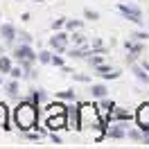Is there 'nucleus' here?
I'll return each instance as SVG.
<instances>
[{
    "label": "nucleus",
    "mask_w": 149,
    "mask_h": 149,
    "mask_svg": "<svg viewBox=\"0 0 149 149\" xmlns=\"http://www.w3.org/2000/svg\"><path fill=\"white\" fill-rule=\"evenodd\" d=\"M14 122L20 131H32L36 129V122H38V104L36 102H20L14 111Z\"/></svg>",
    "instance_id": "nucleus-1"
},
{
    "label": "nucleus",
    "mask_w": 149,
    "mask_h": 149,
    "mask_svg": "<svg viewBox=\"0 0 149 149\" xmlns=\"http://www.w3.org/2000/svg\"><path fill=\"white\" fill-rule=\"evenodd\" d=\"M102 124L104 120L95 104H81L79 106V129L81 127H102Z\"/></svg>",
    "instance_id": "nucleus-2"
},
{
    "label": "nucleus",
    "mask_w": 149,
    "mask_h": 149,
    "mask_svg": "<svg viewBox=\"0 0 149 149\" xmlns=\"http://www.w3.org/2000/svg\"><path fill=\"white\" fill-rule=\"evenodd\" d=\"M14 54H16V59H18L20 63H23V68H25V72L29 70V65L34 63V59L38 56V54H34V50L29 47V43H20V45L16 47V52H14Z\"/></svg>",
    "instance_id": "nucleus-3"
},
{
    "label": "nucleus",
    "mask_w": 149,
    "mask_h": 149,
    "mask_svg": "<svg viewBox=\"0 0 149 149\" xmlns=\"http://www.w3.org/2000/svg\"><path fill=\"white\" fill-rule=\"evenodd\" d=\"M118 9L124 18H129L131 23H136V25H142V11L136 7V5H118Z\"/></svg>",
    "instance_id": "nucleus-4"
},
{
    "label": "nucleus",
    "mask_w": 149,
    "mask_h": 149,
    "mask_svg": "<svg viewBox=\"0 0 149 149\" xmlns=\"http://www.w3.org/2000/svg\"><path fill=\"white\" fill-rule=\"evenodd\" d=\"M136 124H138L145 133L149 131V102L138 106V111H136Z\"/></svg>",
    "instance_id": "nucleus-5"
},
{
    "label": "nucleus",
    "mask_w": 149,
    "mask_h": 149,
    "mask_svg": "<svg viewBox=\"0 0 149 149\" xmlns=\"http://www.w3.org/2000/svg\"><path fill=\"white\" fill-rule=\"evenodd\" d=\"M47 129L50 131H56V129H65L68 127V118H65V113H52V115H47Z\"/></svg>",
    "instance_id": "nucleus-6"
},
{
    "label": "nucleus",
    "mask_w": 149,
    "mask_h": 149,
    "mask_svg": "<svg viewBox=\"0 0 149 149\" xmlns=\"http://www.w3.org/2000/svg\"><path fill=\"white\" fill-rule=\"evenodd\" d=\"M68 34H65V32H56L54 36L50 38V47H54L56 52H63L65 47H68Z\"/></svg>",
    "instance_id": "nucleus-7"
},
{
    "label": "nucleus",
    "mask_w": 149,
    "mask_h": 149,
    "mask_svg": "<svg viewBox=\"0 0 149 149\" xmlns=\"http://www.w3.org/2000/svg\"><path fill=\"white\" fill-rule=\"evenodd\" d=\"M0 36H2L5 43H14V38L18 36V32H16V27L11 23H5V25H0Z\"/></svg>",
    "instance_id": "nucleus-8"
},
{
    "label": "nucleus",
    "mask_w": 149,
    "mask_h": 149,
    "mask_svg": "<svg viewBox=\"0 0 149 149\" xmlns=\"http://www.w3.org/2000/svg\"><path fill=\"white\" fill-rule=\"evenodd\" d=\"M65 118H68V129H79V109L68 106L65 109Z\"/></svg>",
    "instance_id": "nucleus-9"
},
{
    "label": "nucleus",
    "mask_w": 149,
    "mask_h": 149,
    "mask_svg": "<svg viewBox=\"0 0 149 149\" xmlns=\"http://www.w3.org/2000/svg\"><path fill=\"white\" fill-rule=\"evenodd\" d=\"M95 74H100V77H104V79H118V77H120L118 70H111L109 65H104V63L95 65Z\"/></svg>",
    "instance_id": "nucleus-10"
},
{
    "label": "nucleus",
    "mask_w": 149,
    "mask_h": 149,
    "mask_svg": "<svg viewBox=\"0 0 149 149\" xmlns=\"http://www.w3.org/2000/svg\"><path fill=\"white\" fill-rule=\"evenodd\" d=\"M106 136H109V138H113V140H120V138H124V136H127V131H124V127H122V124H113V127H109V129H106Z\"/></svg>",
    "instance_id": "nucleus-11"
},
{
    "label": "nucleus",
    "mask_w": 149,
    "mask_h": 149,
    "mask_svg": "<svg viewBox=\"0 0 149 149\" xmlns=\"http://www.w3.org/2000/svg\"><path fill=\"white\" fill-rule=\"evenodd\" d=\"M106 93H109V88L104 84H93L91 86V95H93L95 100H102V97H106Z\"/></svg>",
    "instance_id": "nucleus-12"
},
{
    "label": "nucleus",
    "mask_w": 149,
    "mask_h": 149,
    "mask_svg": "<svg viewBox=\"0 0 149 149\" xmlns=\"http://www.w3.org/2000/svg\"><path fill=\"white\" fill-rule=\"evenodd\" d=\"M0 127H2V129H7V131L11 129V127H9V111H7V106H5V104H0Z\"/></svg>",
    "instance_id": "nucleus-13"
},
{
    "label": "nucleus",
    "mask_w": 149,
    "mask_h": 149,
    "mask_svg": "<svg viewBox=\"0 0 149 149\" xmlns=\"http://www.w3.org/2000/svg\"><path fill=\"white\" fill-rule=\"evenodd\" d=\"M133 115H131L129 111H124V109H115L113 111V115H111V120H118V122H127V120H131Z\"/></svg>",
    "instance_id": "nucleus-14"
},
{
    "label": "nucleus",
    "mask_w": 149,
    "mask_h": 149,
    "mask_svg": "<svg viewBox=\"0 0 149 149\" xmlns=\"http://www.w3.org/2000/svg\"><path fill=\"white\" fill-rule=\"evenodd\" d=\"M131 70H133V74L138 77V79H140V81H142V84H147V81H149V74L145 72V70H147L145 65L140 68V65H136V63H133V65H131Z\"/></svg>",
    "instance_id": "nucleus-15"
},
{
    "label": "nucleus",
    "mask_w": 149,
    "mask_h": 149,
    "mask_svg": "<svg viewBox=\"0 0 149 149\" xmlns=\"http://www.w3.org/2000/svg\"><path fill=\"white\" fill-rule=\"evenodd\" d=\"M124 45H127V50H129V52H136V54H140V52H142V43H140L138 38H136V41H127Z\"/></svg>",
    "instance_id": "nucleus-16"
},
{
    "label": "nucleus",
    "mask_w": 149,
    "mask_h": 149,
    "mask_svg": "<svg viewBox=\"0 0 149 149\" xmlns=\"http://www.w3.org/2000/svg\"><path fill=\"white\" fill-rule=\"evenodd\" d=\"M5 91H7L9 97H16V93H18V79H11L9 84L5 86Z\"/></svg>",
    "instance_id": "nucleus-17"
},
{
    "label": "nucleus",
    "mask_w": 149,
    "mask_h": 149,
    "mask_svg": "<svg viewBox=\"0 0 149 149\" xmlns=\"http://www.w3.org/2000/svg\"><path fill=\"white\" fill-rule=\"evenodd\" d=\"M11 70V59L9 56H0V72L5 74V72H9Z\"/></svg>",
    "instance_id": "nucleus-18"
},
{
    "label": "nucleus",
    "mask_w": 149,
    "mask_h": 149,
    "mask_svg": "<svg viewBox=\"0 0 149 149\" xmlns=\"http://www.w3.org/2000/svg\"><path fill=\"white\" fill-rule=\"evenodd\" d=\"M65 109H68V106H63V104H50V106H47V115H52V113H65Z\"/></svg>",
    "instance_id": "nucleus-19"
},
{
    "label": "nucleus",
    "mask_w": 149,
    "mask_h": 149,
    "mask_svg": "<svg viewBox=\"0 0 149 149\" xmlns=\"http://www.w3.org/2000/svg\"><path fill=\"white\" fill-rule=\"evenodd\" d=\"M52 52H47V50H43V52H38V61L41 63H52Z\"/></svg>",
    "instance_id": "nucleus-20"
},
{
    "label": "nucleus",
    "mask_w": 149,
    "mask_h": 149,
    "mask_svg": "<svg viewBox=\"0 0 149 149\" xmlns=\"http://www.w3.org/2000/svg\"><path fill=\"white\" fill-rule=\"evenodd\" d=\"M32 102H36V104H43V102H45V93H43L41 88H38V91H34V93H32Z\"/></svg>",
    "instance_id": "nucleus-21"
},
{
    "label": "nucleus",
    "mask_w": 149,
    "mask_h": 149,
    "mask_svg": "<svg viewBox=\"0 0 149 149\" xmlns=\"http://www.w3.org/2000/svg\"><path fill=\"white\" fill-rule=\"evenodd\" d=\"M127 136H129L131 140H142V138H145V131H142V129H140V131L138 129H131Z\"/></svg>",
    "instance_id": "nucleus-22"
},
{
    "label": "nucleus",
    "mask_w": 149,
    "mask_h": 149,
    "mask_svg": "<svg viewBox=\"0 0 149 149\" xmlns=\"http://www.w3.org/2000/svg\"><path fill=\"white\" fill-rule=\"evenodd\" d=\"M56 97H61V100H72L74 102V91H59Z\"/></svg>",
    "instance_id": "nucleus-23"
},
{
    "label": "nucleus",
    "mask_w": 149,
    "mask_h": 149,
    "mask_svg": "<svg viewBox=\"0 0 149 149\" xmlns=\"http://www.w3.org/2000/svg\"><path fill=\"white\" fill-rule=\"evenodd\" d=\"M65 27L74 32V29H79V27H81V20H65Z\"/></svg>",
    "instance_id": "nucleus-24"
},
{
    "label": "nucleus",
    "mask_w": 149,
    "mask_h": 149,
    "mask_svg": "<svg viewBox=\"0 0 149 149\" xmlns=\"http://www.w3.org/2000/svg\"><path fill=\"white\" fill-rule=\"evenodd\" d=\"M65 25V18H54L52 20V29H61Z\"/></svg>",
    "instance_id": "nucleus-25"
},
{
    "label": "nucleus",
    "mask_w": 149,
    "mask_h": 149,
    "mask_svg": "<svg viewBox=\"0 0 149 149\" xmlns=\"http://www.w3.org/2000/svg\"><path fill=\"white\" fill-rule=\"evenodd\" d=\"M84 16H86V18H91V20L100 18V14H97V11H93V9H84Z\"/></svg>",
    "instance_id": "nucleus-26"
},
{
    "label": "nucleus",
    "mask_w": 149,
    "mask_h": 149,
    "mask_svg": "<svg viewBox=\"0 0 149 149\" xmlns=\"http://www.w3.org/2000/svg\"><path fill=\"white\" fill-rule=\"evenodd\" d=\"M9 74H11V79H20V77H23V70H20V68H11Z\"/></svg>",
    "instance_id": "nucleus-27"
},
{
    "label": "nucleus",
    "mask_w": 149,
    "mask_h": 149,
    "mask_svg": "<svg viewBox=\"0 0 149 149\" xmlns=\"http://www.w3.org/2000/svg\"><path fill=\"white\" fill-rule=\"evenodd\" d=\"M88 63L93 65V68H95V65H100V63H102V56H88Z\"/></svg>",
    "instance_id": "nucleus-28"
},
{
    "label": "nucleus",
    "mask_w": 149,
    "mask_h": 149,
    "mask_svg": "<svg viewBox=\"0 0 149 149\" xmlns=\"http://www.w3.org/2000/svg\"><path fill=\"white\" fill-rule=\"evenodd\" d=\"M18 38H20V43H29V41H32V36H29L27 32H20Z\"/></svg>",
    "instance_id": "nucleus-29"
},
{
    "label": "nucleus",
    "mask_w": 149,
    "mask_h": 149,
    "mask_svg": "<svg viewBox=\"0 0 149 149\" xmlns=\"http://www.w3.org/2000/svg\"><path fill=\"white\" fill-rule=\"evenodd\" d=\"M52 63H54L56 68H63V59H61V56H56V54H54V56H52Z\"/></svg>",
    "instance_id": "nucleus-30"
},
{
    "label": "nucleus",
    "mask_w": 149,
    "mask_h": 149,
    "mask_svg": "<svg viewBox=\"0 0 149 149\" xmlns=\"http://www.w3.org/2000/svg\"><path fill=\"white\" fill-rule=\"evenodd\" d=\"M72 77L77 81H88V74H79V72H72Z\"/></svg>",
    "instance_id": "nucleus-31"
},
{
    "label": "nucleus",
    "mask_w": 149,
    "mask_h": 149,
    "mask_svg": "<svg viewBox=\"0 0 149 149\" xmlns=\"http://www.w3.org/2000/svg\"><path fill=\"white\" fill-rule=\"evenodd\" d=\"M72 41H74V45H84V36H79V34H74Z\"/></svg>",
    "instance_id": "nucleus-32"
},
{
    "label": "nucleus",
    "mask_w": 149,
    "mask_h": 149,
    "mask_svg": "<svg viewBox=\"0 0 149 149\" xmlns=\"http://www.w3.org/2000/svg\"><path fill=\"white\" fill-rule=\"evenodd\" d=\"M131 36L138 38V41H145V38H147V34H145V32H136V34H131Z\"/></svg>",
    "instance_id": "nucleus-33"
},
{
    "label": "nucleus",
    "mask_w": 149,
    "mask_h": 149,
    "mask_svg": "<svg viewBox=\"0 0 149 149\" xmlns=\"http://www.w3.org/2000/svg\"><path fill=\"white\" fill-rule=\"evenodd\" d=\"M52 142H56V145H61V138L56 136V131H54V133H52Z\"/></svg>",
    "instance_id": "nucleus-34"
},
{
    "label": "nucleus",
    "mask_w": 149,
    "mask_h": 149,
    "mask_svg": "<svg viewBox=\"0 0 149 149\" xmlns=\"http://www.w3.org/2000/svg\"><path fill=\"white\" fill-rule=\"evenodd\" d=\"M142 142H147V145H149V131L145 133V138H142Z\"/></svg>",
    "instance_id": "nucleus-35"
},
{
    "label": "nucleus",
    "mask_w": 149,
    "mask_h": 149,
    "mask_svg": "<svg viewBox=\"0 0 149 149\" xmlns=\"http://www.w3.org/2000/svg\"><path fill=\"white\" fill-rule=\"evenodd\" d=\"M0 84H2V74H0Z\"/></svg>",
    "instance_id": "nucleus-36"
}]
</instances>
